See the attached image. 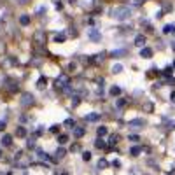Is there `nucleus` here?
<instances>
[{"mask_svg": "<svg viewBox=\"0 0 175 175\" xmlns=\"http://www.w3.org/2000/svg\"><path fill=\"white\" fill-rule=\"evenodd\" d=\"M163 32L165 33H175V25H165V28H163Z\"/></svg>", "mask_w": 175, "mask_h": 175, "instance_id": "obj_11", "label": "nucleus"}, {"mask_svg": "<svg viewBox=\"0 0 175 175\" xmlns=\"http://www.w3.org/2000/svg\"><path fill=\"white\" fill-rule=\"evenodd\" d=\"M172 49H174V51H175V40H174V42H172Z\"/></svg>", "mask_w": 175, "mask_h": 175, "instance_id": "obj_33", "label": "nucleus"}, {"mask_svg": "<svg viewBox=\"0 0 175 175\" xmlns=\"http://www.w3.org/2000/svg\"><path fill=\"white\" fill-rule=\"evenodd\" d=\"M65 175H67V174H65Z\"/></svg>", "mask_w": 175, "mask_h": 175, "instance_id": "obj_35", "label": "nucleus"}, {"mask_svg": "<svg viewBox=\"0 0 175 175\" xmlns=\"http://www.w3.org/2000/svg\"><path fill=\"white\" fill-rule=\"evenodd\" d=\"M4 128H5V121H0V131H4Z\"/></svg>", "mask_w": 175, "mask_h": 175, "instance_id": "obj_30", "label": "nucleus"}, {"mask_svg": "<svg viewBox=\"0 0 175 175\" xmlns=\"http://www.w3.org/2000/svg\"><path fill=\"white\" fill-rule=\"evenodd\" d=\"M95 145H96V147H98V149H103V147H105V142H103V140H100V138H98V140H96V142H95Z\"/></svg>", "mask_w": 175, "mask_h": 175, "instance_id": "obj_21", "label": "nucleus"}, {"mask_svg": "<svg viewBox=\"0 0 175 175\" xmlns=\"http://www.w3.org/2000/svg\"><path fill=\"white\" fill-rule=\"evenodd\" d=\"M144 124H145L144 119H131V121H130V126H131V128H142Z\"/></svg>", "mask_w": 175, "mask_h": 175, "instance_id": "obj_5", "label": "nucleus"}, {"mask_svg": "<svg viewBox=\"0 0 175 175\" xmlns=\"http://www.w3.org/2000/svg\"><path fill=\"white\" fill-rule=\"evenodd\" d=\"M109 93H110L112 96H117V95L121 93V89H119V86H112V88L109 89Z\"/></svg>", "mask_w": 175, "mask_h": 175, "instance_id": "obj_10", "label": "nucleus"}, {"mask_svg": "<svg viewBox=\"0 0 175 175\" xmlns=\"http://www.w3.org/2000/svg\"><path fill=\"white\" fill-rule=\"evenodd\" d=\"M89 39L95 40V42H98V40H100V33H98L95 28H91V30H89Z\"/></svg>", "mask_w": 175, "mask_h": 175, "instance_id": "obj_6", "label": "nucleus"}, {"mask_svg": "<svg viewBox=\"0 0 175 175\" xmlns=\"http://www.w3.org/2000/svg\"><path fill=\"white\" fill-rule=\"evenodd\" d=\"M86 119H88V121H96V119H98V114H89Z\"/></svg>", "mask_w": 175, "mask_h": 175, "instance_id": "obj_24", "label": "nucleus"}, {"mask_svg": "<svg viewBox=\"0 0 175 175\" xmlns=\"http://www.w3.org/2000/svg\"><path fill=\"white\" fill-rule=\"evenodd\" d=\"M124 53H126L124 49H119V51H112V56H114V58H117V56H123Z\"/></svg>", "mask_w": 175, "mask_h": 175, "instance_id": "obj_18", "label": "nucleus"}, {"mask_svg": "<svg viewBox=\"0 0 175 175\" xmlns=\"http://www.w3.org/2000/svg\"><path fill=\"white\" fill-rule=\"evenodd\" d=\"M128 140H131V142H135V144H137L140 138H138V135H130V137H128Z\"/></svg>", "mask_w": 175, "mask_h": 175, "instance_id": "obj_25", "label": "nucleus"}, {"mask_svg": "<svg viewBox=\"0 0 175 175\" xmlns=\"http://www.w3.org/2000/svg\"><path fill=\"white\" fill-rule=\"evenodd\" d=\"M65 154H67V151H65V149H58V151H56V160H61Z\"/></svg>", "mask_w": 175, "mask_h": 175, "instance_id": "obj_16", "label": "nucleus"}, {"mask_svg": "<svg viewBox=\"0 0 175 175\" xmlns=\"http://www.w3.org/2000/svg\"><path fill=\"white\" fill-rule=\"evenodd\" d=\"M11 142H12V137H11V135H4V137H2V145H11Z\"/></svg>", "mask_w": 175, "mask_h": 175, "instance_id": "obj_9", "label": "nucleus"}, {"mask_svg": "<svg viewBox=\"0 0 175 175\" xmlns=\"http://www.w3.org/2000/svg\"><path fill=\"white\" fill-rule=\"evenodd\" d=\"M116 142H117V135H112V137H110V140H109V144H110V145H114Z\"/></svg>", "mask_w": 175, "mask_h": 175, "instance_id": "obj_26", "label": "nucleus"}, {"mask_svg": "<svg viewBox=\"0 0 175 175\" xmlns=\"http://www.w3.org/2000/svg\"><path fill=\"white\" fill-rule=\"evenodd\" d=\"M135 44H137L138 47H142V46L145 44V37H144V35H137V37H135Z\"/></svg>", "mask_w": 175, "mask_h": 175, "instance_id": "obj_8", "label": "nucleus"}, {"mask_svg": "<svg viewBox=\"0 0 175 175\" xmlns=\"http://www.w3.org/2000/svg\"><path fill=\"white\" fill-rule=\"evenodd\" d=\"M33 145H35V144H33V140L30 138V140H28V147H30V149H33Z\"/></svg>", "mask_w": 175, "mask_h": 175, "instance_id": "obj_29", "label": "nucleus"}, {"mask_svg": "<svg viewBox=\"0 0 175 175\" xmlns=\"http://www.w3.org/2000/svg\"><path fill=\"white\" fill-rule=\"evenodd\" d=\"M67 140H68L67 135H60V137H58V142H60V144H67Z\"/></svg>", "mask_w": 175, "mask_h": 175, "instance_id": "obj_20", "label": "nucleus"}, {"mask_svg": "<svg viewBox=\"0 0 175 175\" xmlns=\"http://www.w3.org/2000/svg\"><path fill=\"white\" fill-rule=\"evenodd\" d=\"M44 82H46V81H44V79H40V81H39V88H44Z\"/></svg>", "mask_w": 175, "mask_h": 175, "instance_id": "obj_31", "label": "nucleus"}, {"mask_svg": "<svg viewBox=\"0 0 175 175\" xmlns=\"http://www.w3.org/2000/svg\"><path fill=\"white\" fill-rule=\"evenodd\" d=\"M140 151H142V147H138V145H135V147H131V151H130V154H131V156H138V154H140Z\"/></svg>", "mask_w": 175, "mask_h": 175, "instance_id": "obj_12", "label": "nucleus"}, {"mask_svg": "<svg viewBox=\"0 0 175 175\" xmlns=\"http://www.w3.org/2000/svg\"><path fill=\"white\" fill-rule=\"evenodd\" d=\"M140 56H142V58H151V56H153V49H151V47H144V49L140 51Z\"/></svg>", "mask_w": 175, "mask_h": 175, "instance_id": "obj_7", "label": "nucleus"}, {"mask_svg": "<svg viewBox=\"0 0 175 175\" xmlns=\"http://www.w3.org/2000/svg\"><path fill=\"white\" fill-rule=\"evenodd\" d=\"M33 40H35L37 44H46L47 37H46V33H44V32H37V33L33 35Z\"/></svg>", "mask_w": 175, "mask_h": 175, "instance_id": "obj_3", "label": "nucleus"}, {"mask_svg": "<svg viewBox=\"0 0 175 175\" xmlns=\"http://www.w3.org/2000/svg\"><path fill=\"white\" fill-rule=\"evenodd\" d=\"M54 40H56V42H63V40H65V35H63V33H58V35L54 37Z\"/></svg>", "mask_w": 175, "mask_h": 175, "instance_id": "obj_22", "label": "nucleus"}, {"mask_svg": "<svg viewBox=\"0 0 175 175\" xmlns=\"http://www.w3.org/2000/svg\"><path fill=\"white\" fill-rule=\"evenodd\" d=\"M174 67H175V61H174Z\"/></svg>", "mask_w": 175, "mask_h": 175, "instance_id": "obj_34", "label": "nucleus"}, {"mask_svg": "<svg viewBox=\"0 0 175 175\" xmlns=\"http://www.w3.org/2000/svg\"><path fill=\"white\" fill-rule=\"evenodd\" d=\"M121 70H123L121 65H114V67H112V72H114V74H117V72H121Z\"/></svg>", "mask_w": 175, "mask_h": 175, "instance_id": "obj_23", "label": "nucleus"}, {"mask_svg": "<svg viewBox=\"0 0 175 175\" xmlns=\"http://www.w3.org/2000/svg\"><path fill=\"white\" fill-rule=\"evenodd\" d=\"M96 133H98V137H103V135H107V128L105 126H98Z\"/></svg>", "mask_w": 175, "mask_h": 175, "instance_id": "obj_13", "label": "nucleus"}, {"mask_svg": "<svg viewBox=\"0 0 175 175\" xmlns=\"http://www.w3.org/2000/svg\"><path fill=\"white\" fill-rule=\"evenodd\" d=\"M74 135H75L77 138H81V137L84 135V130H82V128H74Z\"/></svg>", "mask_w": 175, "mask_h": 175, "instance_id": "obj_14", "label": "nucleus"}, {"mask_svg": "<svg viewBox=\"0 0 175 175\" xmlns=\"http://www.w3.org/2000/svg\"><path fill=\"white\" fill-rule=\"evenodd\" d=\"M19 23H21V25H28V23H30V18H28L26 14H23V16L19 18Z\"/></svg>", "mask_w": 175, "mask_h": 175, "instance_id": "obj_15", "label": "nucleus"}, {"mask_svg": "<svg viewBox=\"0 0 175 175\" xmlns=\"http://www.w3.org/2000/svg\"><path fill=\"white\" fill-rule=\"evenodd\" d=\"M56 86H58V88H67V86H68V77H67V75H60L58 81H56Z\"/></svg>", "mask_w": 175, "mask_h": 175, "instance_id": "obj_4", "label": "nucleus"}, {"mask_svg": "<svg viewBox=\"0 0 175 175\" xmlns=\"http://www.w3.org/2000/svg\"><path fill=\"white\" fill-rule=\"evenodd\" d=\"M130 4H131V5H140L142 0H130Z\"/></svg>", "mask_w": 175, "mask_h": 175, "instance_id": "obj_28", "label": "nucleus"}, {"mask_svg": "<svg viewBox=\"0 0 175 175\" xmlns=\"http://www.w3.org/2000/svg\"><path fill=\"white\" fill-rule=\"evenodd\" d=\"M130 14H131V9H130V7H126V5H119V7H116V9L112 11V16H114L116 19H119V21L128 19V18H130Z\"/></svg>", "mask_w": 175, "mask_h": 175, "instance_id": "obj_1", "label": "nucleus"}, {"mask_svg": "<svg viewBox=\"0 0 175 175\" xmlns=\"http://www.w3.org/2000/svg\"><path fill=\"white\" fill-rule=\"evenodd\" d=\"M109 167V161L107 160H100L98 161V168H107Z\"/></svg>", "mask_w": 175, "mask_h": 175, "instance_id": "obj_17", "label": "nucleus"}, {"mask_svg": "<svg viewBox=\"0 0 175 175\" xmlns=\"http://www.w3.org/2000/svg\"><path fill=\"white\" fill-rule=\"evenodd\" d=\"M170 98H172V102H175V91L172 93V96H170Z\"/></svg>", "mask_w": 175, "mask_h": 175, "instance_id": "obj_32", "label": "nucleus"}, {"mask_svg": "<svg viewBox=\"0 0 175 175\" xmlns=\"http://www.w3.org/2000/svg\"><path fill=\"white\" fill-rule=\"evenodd\" d=\"M18 135H19V137H25V135H26V128L19 126V128H18Z\"/></svg>", "mask_w": 175, "mask_h": 175, "instance_id": "obj_19", "label": "nucleus"}, {"mask_svg": "<svg viewBox=\"0 0 175 175\" xmlns=\"http://www.w3.org/2000/svg\"><path fill=\"white\" fill-rule=\"evenodd\" d=\"M33 102L35 100H33V96L30 93H23L21 95V105L23 107H30V105H33Z\"/></svg>", "mask_w": 175, "mask_h": 175, "instance_id": "obj_2", "label": "nucleus"}, {"mask_svg": "<svg viewBox=\"0 0 175 175\" xmlns=\"http://www.w3.org/2000/svg\"><path fill=\"white\" fill-rule=\"evenodd\" d=\"M82 160H84V161H89V160H91V153H84V154H82Z\"/></svg>", "mask_w": 175, "mask_h": 175, "instance_id": "obj_27", "label": "nucleus"}]
</instances>
